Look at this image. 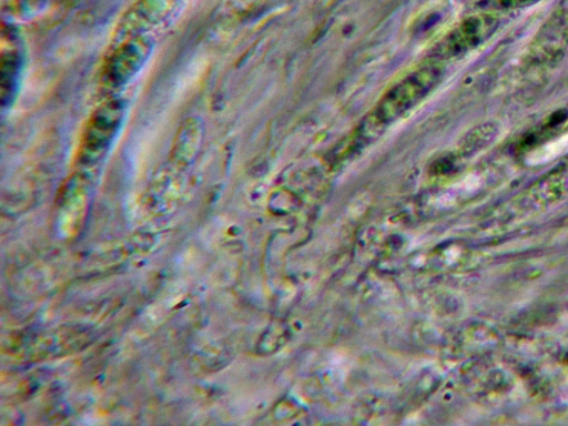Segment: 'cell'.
<instances>
[{"label":"cell","mask_w":568,"mask_h":426,"mask_svg":"<svg viewBox=\"0 0 568 426\" xmlns=\"http://www.w3.org/2000/svg\"><path fill=\"white\" fill-rule=\"evenodd\" d=\"M125 118V104L120 98L109 97L89 115L78 143L77 163L91 168L111 150Z\"/></svg>","instance_id":"cell-1"},{"label":"cell","mask_w":568,"mask_h":426,"mask_svg":"<svg viewBox=\"0 0 568 426\" xmlns=\"http://www.w3.org/2000/svg\"><path fill=\"white\" fill-rule=\"evenodd\" d=\"M154 49L151 34L124 40L110 47L99 73V87L103 94L115 97L143 69Z\"/></svg>","instance_id":"cell-2"},{"label":"cell","mask_w":568,"mask_h":426,"mask_svg":"<svg viewBox=\"0 0 568 426\" xmlns=\"http://www.w3.org/2000/svg\"><path fill=\"white\" fill-rule=\"evenodd\" d=\"M179 1L135 0L115 24L110 47L134 37L150 34L152 29L160 26L172 14Z\"/></svg>","instance_id":"cell-3"},{"label":"cell","mask_w":568,"mask_h":426,"mask_svg":"<svg viewBox=\"0 0 568 426\" xmlns=\"http://www.w3.org/2000/svg\"><path fill=\"white\" fill-rule=\"evenodd\" d=\"M24 65V47L18 29L3 23L0 40V94L2 109L16 100Z\"/></svg>","instance_id":"cell-4"},{"label":"cell","mask_w":568,"mask_h":426,"mask_svg":"<svg viewBox=\"0 0 568 426\" xmlns=\"http://www.w3.org/2000/svg\"><path fill=\"white\" fill-rule=\"evenodd\" d=\"M204 123L201 118L192 115L183 120L173 138L170 159L179 166L191 164L202 149Z\"/></svg>","instance_id":"cell-5"},{"label":"cell","mask_w":568,"mask_h":426,"mask_svg":"<svg viewBox=\"0 0 568 426\" xmlns=\"http://www.w3.org/2000/svg\"><path fill=\"white\" fill-rule=\"evenodd\" d=\"M568 152V133L545 143L529 153L526 161L528 164L536 165L551 161Z\"/></svg>","instance_id":"cell-6"},{"label":"cell","mask_w":568,"mask_h":426,"mask_svg":"<svg viewBox=\"0 0 568 426\" xmlns=\"http://www.w3.org/2000/svg\"><path fill=\"white\" fill-rule=\"evenodd\" d=\"M50 0H8V13L16 21H29L38 17Z\"/></svg>","instance_id":"cell-7"}]
</instances>
